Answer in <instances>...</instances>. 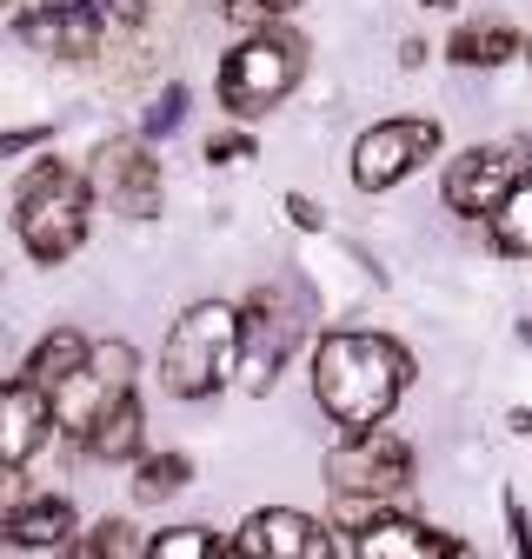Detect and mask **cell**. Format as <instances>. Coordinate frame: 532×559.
I'll list each match as a JSON object with an SVG mask.
<instances>
[{"label": "cell", "mask_w": 532, "mask_h": 559, "mask_svg": "<svg viewBox=\"0 0 532 559\" xmlns=\"http://www.w3.org/2000/svg\"><path fill=\"white\" fill-rule=\"evenodd\" d=\"M506 526H512V559H532V520L519 500H506Z\"/></svg>", "instance_id": "27"}, {"label": "cell", "mask_w": 532, "mask_h": 559, "mask_svg": "<svg viewBox=\"0 0 532 559\" xmlns=\"http://www.w3.org/2000/svg\"><path fill=\"white\" fill-rule=\"evenodd\" d=\"M227 559H246V552H233V546H227Z\"/></svg>", "instance_id": "31"}, {"label": "cell", "mask_w": 532, "mask_h": 559, "mask_svg": "<svg viewBox=\"0 0 532 559\" xmlns=\"http://www.w3.org/2000/svg\"><path fill=\"white\" fill-rule=\"evenodd\" d=\"M207 160H220V167L253 160V140H246V133H214V140H207Z\"/></svg>", "instance_id": "26"}, {"label": "cell", "mask_w": 532, "mask_h": 559, "mask_svg": "<svg viewBox=\"0 0 532 559\" xmlns=\"http://www.w3.org/2000/svg\"><path fill=\"white\" fill-rule=\"evenodd\" d=\"M34 500V486H27V466H0V520H8L14 507Z\"/></svg>", "instance_id": "25"}, {"label": "cell", "mask_w": 532, "mask_h": 559, "mask_svg": "<svg viewBox=\"0 0 532 559\" xmlns=\"http://www.w3.org/2000/svg\"><path fill=\"white\" fill-rule=\"evenodd\" d=\"M233 380H240V307L193 300L160 346V386L173 400H214Z\"/></svg>", "instance_id": "3"}, {"label": "cell", "mask_w": 532, "mask_h": 559, "mask_svg": "<svg viewBox=\"0 0 532 559\" xmlns=\"http://www.w3.org/2000/svg\"><path fill=\"white\" fill-rule=\"evenodd\" d=\"M420 8H452V0H420Z\"/></svg>", "instance_id": "30"}, {"label": "cell", "mask_w": 532, "mask_h": 559, "mask_svg": "<svg viewBox=\"0 0 532 559\" xmlns=\"http://www.w3.org/2000/svg\"><path fill=\"white\" fill-rule=\"evenodd\" d=\"M525 60H532V40H525Z\"/></svg>", "instance_id": "32"}, {"label": "cell", "mask_w": 532, "mask_h": 559, "mask_svg": "<svg viewBox=\"0 0 532 559\" xmlns=\"http://www.w3.org/2000/svg\"><path fill=\"white\" fill-rule=\"evenodd\" d=\"M53 127H14V133H0V154H27V147H47Z\"/></svg>", "instance_id": "28"}, {"label": "cell", "mask_w": 532, "mask_h": 559, "mask_svg": "<svg viewBox=\"0 0 532 559\" xmlns=\"http://www.w3.org/2000/svg\"><path fill=\"white\" fill-rule=\"evenodd\" d=\"M141 546H133V526L126 520H100V526H87V533H74L53 559H133Z\"/></svg>", "instance_id": "22"}, {"label": "cell", "mask_w": 532, "mask_h": 559, "mask_svg": "<svg viewBox=\"0 0 532 559\" xmlns=\"http://www.w3.org/2000/svg\"><path fill=\"white\" fill-rule=\"evenodd\" d=\"M180 107H193V100H186V87H180V81H173V87H160V100L147 107V127H141V133H147V140L173 133V127H180Z\"/></svg>", "instance_id": "24"}, {"label": "cell", "mask_w": 532, "mask_h": 559, "mask_svg": "<svg viewBox=\"0 0 532 559\" xmlns=\"http://www.w3.org/2000/svg\"><path fill=\"white\" fill-rule=\"evenodd\" d=\"M87 227H94L87 167L60 160V154H40L27 167V180L14 187V234H21V247L40 266H60V260H74L87 247Z\"/></svg>", "instance_id": "2"}, {"label": "cell", "mask_w": 532, "mask_h": 559, "mask_svg": "<svg viewBox=\"0 0 532 559\" xmlns=\"http://www.w3.org/2000/svg\"><path fill=\"white\" fill-rule=\"evenodd\" d=\"M193 479V460L186 453H147L141 466H133V507H160V500H173L180 486Z\"/></svg>", "instance_id": "18"}, {"label": "cell", "mask_w": 532, "mask_h": 559, "mask_svg": "<svg viewBox=\"0 0 532 559\" xmlns=\"http://www.w3.org/2000/svg\"><path fill=\"white\" fill-rule=\"evenodd\" d=\"M326 486H332V500H366L379 513H399V500L413 493V447L386 427L347 433L326 453Z\"/></svg>", "instance_id": "5"}, {"label": "cell", "mask_w": 532, "mask_h": 559, "mask_svg": "<svg viewBox=\"0 0 532 559\" xmlns=\"http://www.w3.org/2000/svg\"><path fill=\"white\" fill-rule=\"evenodd\" d=\"M74 447H81L87 460H100V466H141V460H147V406H141V393L100 400L94 419H87V433H81Z\"/></svg>", "instance_id": "11"}, {"label": "cell", "mask_w": 532, "mask_h": 559, "mask_svg": "<svg viewBox=\"0 0 532 559\" xmlns=\"http://www.w3.org/2000/svg\"><path fill=\"white\" fill-rule=\"evenodd\" d=\"M141 559H227V546L214 526H160L141 546Z\"/></svg>", "instance_id": "21"}, {"label": "cell", "mask_w": 532, "mask_h": 559, "mask_svg": "<svg viewBox=\"0 0 532 559\" xmlns=\"http://www.w3.org/2000/svg\"><path fill=\"white\" fill-rule=\"evenodd\" d=\"M74 533H81V513H74L66 493H34L27 507H14L8 520H0V539H8L14 552H60Z\"/></svg>", "instance_id": "15"}, {"label": "cell", "mask_w": 532, "mask_h": 559, "mask_svg": "<svg viewBox=\"0 0 532 559\" xmlns=\"http://www.w3.org/2000/svg\"><path fill=\"white\" fill-rule=\"evenodd\" d=\"M413 386V354L386 333H360L340 326L313 346V400L332 427L347 433H373L392 419V406Z\"/></svg>", "instance_id": "1"}, {"label": "cell", "mask_w": 532, "mask_h": 559, "mask_svg": "<svg viewBox=\"0 0 532 559\" xmlns=\"http://www.w3.org/2000/svg\"><path fill=\"white\" fill-rule=\"evenodd\" d=\"M233 552H246V559H340L332 526L313 520V513H300V507H259V513H246Z\"/></svg>", "instance_id": "10"}, {"label": "cell", "mask_w": 532, "mask_h": 559, "mask_svg": "<svg viewBox=\"0 0 532 559\" xmlns=\"http://www.w3.org/2000/svg\"><path fill=\"white\" fill-rule=\"evenodd\" d=\"M87 187L120 221H154L160 214V160L147 154V140H107L87 160Z\"/></svg>", "instance_id": "8"}, {"label": "cell", "mask_w": 532, "mask_h": 559, "mask_svg": "<svg viewBox=\"0 0 532 559\" xmlns=\"http://www.w3.org/2000/svg\"><path fill=\"white\" fill-rule=\"evenodd\" d=\"M519 180H525V160H519L512 147H466L459 160H446L439 193H446L452 214H466V221H493Z\"/></svg>", "instance_id": "9"}, {"label": "cell", "mask_w": 532, "mask_h": 559, "mask_svg": "<svg viewBox=\"0 0 532 559\" xmlns=\"http://www.w3.org/2000/svg\"><path fill=\"white\" fill-rule=\"evenodd\" d=\"M493 247L512 260H532V180H519L506 193V206L493 214Z\"/></svg>", "instance_id": "20"}, {"label": "cell", "mask_w": 532, "mask_h": 559, "mask_svg": "<svg viewBox=\"0 0 532 559\" xmlns=\"http://www.w3.org/2000/svg\"><path fill=\"white\" fill-rule=\"evenodd\" d=\"M306 320L300 307L280 294V287H259L240 300V386L246 393H266L280 380V367L293 360V346H300Z\"/></svg>", "instance_id": "6"}, {"label": "cell", "mask_w": 532, "mask_h": 559, "mask_svg": "<svg viewBox=\"0 0 532 559\" xmlns=\"http://www.w3.org/2000/svg\"><path fill=\"white\" fill-rule=\"evenodd\" d=\"M300 74H306V40L300 34H280V27L274 34H246L220 60V107L233 120H259V114L287 107Z\"/></svg>", "instance_id": "4"}, {"label": "cell", "mask_w": 532, "mask_h": 559, "mask_svg": "<svg viewBox=\"0 0 532 559\" xmlns=\"http://www.w3.org/2000/svg\"><path fill=\"white\" fill-rule=\"evenodd\" d=\"M53 400L27 380H0V466H27L53 440Z\"/></svg>", "instance_id": "13"}, {"label": "cell", "mask_w": 532, "mask_h": 559, "mask_svg": "<svg viewBox=\"0 0 532 559\" xmlns=\"http://www.w3.org/2000/svg\"><path fill=\"white\" fill-rule=\"evenodd\" d=\"M133 373H141V360H133L126 340H94V360H87V393L94 400L133 393Z\"/></svg>", "instance_id": "19"}, {"label": "cell", "mask_w": 532, "mask_h": 559, "mask_svg": "<svg viewBox=\"0 0 532 559\" xmlns=\"http://www.w3.org/2000/svg\"><path fill=\"white\" fill-rule=\"evenodd\" d=\"M87 360H94V340H87L81 326H53V333L34 340V354H27V373H21V380L40 386L47 400H60L66 386L87 373Z\"/></svg>", "instance_id": "16"}, {"label": "cell", "mask_w": 532, "mask_h": 559, "mask_svg": "<svg viewBox=\"0 0 532 559\" xmlns=\"http://www.w3.org/2000/svg\"><path fill=\"white\" fill-rule=\"evenodd\" d=\"M287 214H293V227H306V234L319 227V206H313L306 193H287Z\"/></svg>", "instance_id": "29"}, {"label": "cell", "mask_w": 532, "mask_h": 559, "mask_svg": "<svg viewBox=\"0 0 532 559\" xmlns=\"http://www.w3.org/2000/svg\"><path fill=\"white\" fill-rule=\"evenodd\" d=\"M433 154H439V127L433 120H373L353 140V187L360 193H386Z\"/></svg>", "instance_id": "7"}, {"label": "cell", "mask_w": 532, "mask_h": 559, "mask_svg": "<svg viewBox=\"0 0 532 559\" xmlns=\"http://www.w3.org/2000/svg\"><path fill=\"white\" fill-rule=\"evenodd\" d=\"M293 8H300V0H220V14L233 27H246V34H274Z\"/></svg>", "instance_id": "23"}, {"label": "cell", "mask_w": 532, "mask_h": 559, "mask_svg": "<svg viewBox=\"0 0 532 559\" xmlns=\"http://www.w3.org/2000/svg\"><path fill=\"white\" fill-rule=\"evenodd\" d=\"M512 53H525V40H519L506 21H466V27L446 40V60H452V67H506Z\"/></svg>", "instance_id": "17"}, {"label": "cell", "mask_w": 532, "mask_h": 559, "mask_svg": "<svg viewBox=\"0 0 532 559\" xmlns=\"http://www.w3.org/2000/svg\"><path fill=\"white\" fill-rule=\"evenodd\" d=\"M14 40L53 60H94L100 53V14L94 8H34L14 14Z\"/></svg>", "instance_id": "14"}, {"label": "cell", "mask_w": 532, "mask_h": 559, "mask_svg": "<svg viewBox=\"0 0 532 559\" xmlns=\"http://www.w3.org/2000/svg\"><path fill=\"white\" fill-rule=\"evenodd\" d=\"M353 559H473V546L413 513H386L366 533H353Z\"/></svg>", "instance_id": "12"}]
</instances>
